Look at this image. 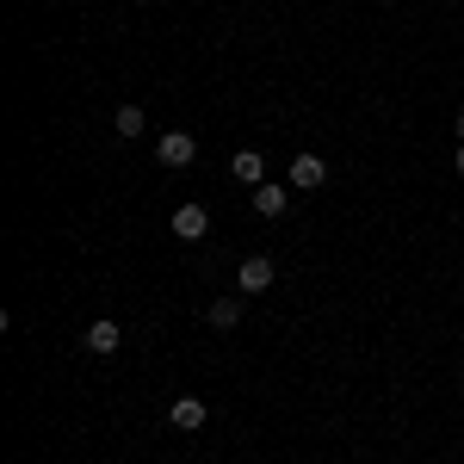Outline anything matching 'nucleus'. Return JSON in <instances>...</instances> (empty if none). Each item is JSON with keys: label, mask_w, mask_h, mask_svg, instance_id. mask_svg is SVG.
Returning <instances> with one entry per match:
<instances>
[{"label": "nucleus", "mask_w": 464, "mask_h": 464, "mask_svg": "<svg viewBox=\"0 0 464 464\" xmlns=\"http://www.w3.org/2000/svg\"><path fill=\"white\" fill-rule=\"evenodd\" d=\"M168 421H174L179 433H198L211 421V409H205V396H174V402H168Z\"/></svg>", "instance_id": "obj_3"}, {"label": "nucleus", "mask_w": 464, "mask_h": 464, "mask_svg": "<svg viewBox=\"0 0 464 464\" xmlns=\"http://www.w3.org/2000/svg\"><path fill=\"white\" fill-rule=\"evenodd\" d=\"M452 168H459V179H464V143H459V155H452Z\"/></svg>", "instance_id": "obj_11"}, {"label": "nucleus", "mask_w": 464, "mask_h": 464, "mask_svg": "<svg viewBox=\"0 0 464 464\" xmlns=\"http://www.w3.org/2000/svg\"><path fill=\"white\" fill-rule=\"evenodd\" d=\"M273 279H279V266H273L266 254H248V260L236 266V291H242V297H260V291H273Z\"/></svg>", "instance_id": "obj_1"}, {"label": "nucleus", "mask_w": 464, "mask_h": 464, "mask_svg": "<svg viewBox=\"0 0 464 464\" xmlns=\"http://www.w3.org/2000/svg\"><path fill=\"white\" fill-rule=\"evenodd\" d=\"M111 124H118V137H143V106H118V118H111Z\"/></svg>", "instance_id": "obj_10"}, {"label": "nucleus", "mask_w": 464, "mask_h": 464, "mask_svg": "<svg viewBox=\"0 0 464 464\" xmlns=\"http://www.w3.org/2000/svg\"><path fill=\"white\" fill-rule=\"evenodd\" d=\"M192 155H198V137H186V130H168V137L155 143V161H161V168H192Z\"/></svg>", "instance_id": "obj_2"}, {"label": "nucleus", "mask_w": 464, "mask_h": 464, "mask_svg": "<svg viewBox=\"0 0 464 464\" xmlns=\"http://www.w3.org/2000/svg\"><path fill=\"white\" fill-rule=\"evenodd\" d=\"M143 6H149V0H143Z\"/></svg>", "instance_id": "obj_13"}, {"label": "nucleus", "mask_w": 464, "mask_h": 464, "mask_svg": "<svg viewBox=\"0 0 464 464\" xmlns=\"http://www.w3.org/2000/svg\"><path fill=\"white\" fill-rule=\"evenodd\" d=\"M322 179H328V161H322V155H297V161H291V186H297V192H316Z\"/></svg>", "instance_id": "obj_6"}, {"label": "nucleus", "mask_w": 464, "mask_h": 464, "mask_svg": "<svg viewBox=\"0 0 464 464\" xmlns=\"http://www.w3.org/2000/svg\"><path fill=\"white\" fill-rule=\"evenodd\" d=\"M459 143H464V111H459Z\"/></svg>", "instance_id": "obj_12"}, {"label": "nucleus", "mask_w": 464, "mask_h": 464, "mask_svg": "<svg viewBox=\"0 0 464 464\" xmlns=\"http://www.w3.org/2000/svg\"><path fill=\"white\" fill-rule=\"evenodd\" d=\"M254 211L260 217H285V186H254Z\"/></svg>", "instance_id": "obj_9"}, {"label": "nucleus", "mask_w": 464, "mask_h": 464, "mask_svg": "<svg viewBox=\"0 0 464 464\" xmlns=\"http://www.w3.org/2000/svg\"><path fill=\"white\" fill-rule=\"evenodd\" d=\"M81 347H87V353H118V347H124V328H118L111 316L87 322V334H81Z\"/></svg>", "instance_id": "obj_4"}, {"label": "nucleus", "mask_w": 464, "mask_h": 464, "mask_svg": "<svg viewBox=\"0 0 464 464\" xmlns=\"http://www.w3.org/2000/svg\"><path fill=\"white\" fill-rule=\"evenodd\" d=\"M205 316H211V328H236V322H242V291H236V297H217Z\"/></svg>", "instance_id": "obj_8"}, {"label": "nucleus", "mask_w": 464, "mask_h": 464, "mask_svg": "<svg viewBox=\"0 0 464 464\" xmlns=\"http://www.w3.org/2000/svg\"><path fill=\"white\" fill-rule=\"evenodd\" d=\"M229 174L242 179V186H266V161H260V149H236Z\"/></svg>", "instance_id": "obj_7"}, {"label": "nucleus", "mask_w": 464, "mask_h": 464, "mask_svg": "<svg viewBox=\"0 0 464 464\" xmlns=\"http://www.w3.org/2000/svg\"><path fill=\"white\" fill-rule=\"evenodd\" d=\"M174 236L179 242H205V236H211V211H205V205H179L174 211Z\"/></svg>", "instance_id": "obj_5"}]
</instances>
